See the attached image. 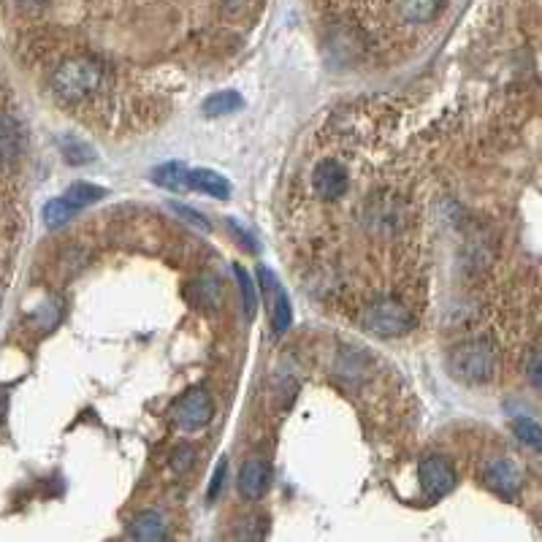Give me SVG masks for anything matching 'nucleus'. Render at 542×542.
<instances>
[{
	"label": "nucleus",
	"instance_id": "obj_1",
	"mask_svg": "<svg viewBox=\"0 0 542 542\" xmlns=\"http://www.w3.org/2000/svg\"><path fill=\"white\" fill-rule=\"evenodd\" d=\"M104 79H106V69L98 60L79 55V58L63 60L52 71V90H55L58 98L77 104V101L90 98L96 90H101Z\"/></svg>",
	"mask_w": 542,
	"mask_h": 542
},
{
	"label": "nucleus",
	"instance_id": "obj_2",
	"mask_svg": "<svg viewBox=\"0 0 542 542\" xmlns=\"http://www.w3.org/2000/svg\"><path fill=\"white\" fill-rule=\"evenodd\" d=\"M496 363H499L496 347L485 339H469V342L458 344L447 358L453 377H458L461 382H469V385L488 382L496 374Z\"/></svg>",
	"mask_w": 542,
	"mask_h": 542
},
{
	"label": "nucleus",
	"instance_id": "obj_3",
	"mask_svg": "<svg viewBox=\"0 0 542 542\" xmlns=\"http://www.w3.org/2000/svg\"><path fill=\"white\" fill-rule=\"evenodd\" d=\"M361 223L369 236L390 239L407 225V207L388 190L372 193L361 207Z\"/></svg>",
	"mask_w": 542,
	"mask_h": 542
},
{
	"label": "nucleus",
	"instance_id": "obj_4",
	"mask_svg": "<svg viewBox=\"0 0 542 542\" xmlns=\"http://www.w3.org/2000/svg\"><path fill=\"white\" fill-rule=\"evenodd\" d=\"M361 323H363L366 331H372L377 336H385V339L404 336V334H409L415 328L412 312L401 301H396V299H380V301L369 304L363 309Z\"/></svg>",
	"mask_w": 542,
	"mask_h": 542
},
{
	"label": "nucleus",
	"instance_id": "obj_5",
	"mask_svg": "<svg viewBox=\"0 0 542 542\" xmlns=\"http://www.w3.org/2000/svg\"><path fill=\"white\" fill-rule=\"evenodd\" d=\"M215 415V401L207 390L201 388H193L188 390L177 404H174V420L179 423V428L185 431H196V428H204Z\"/></svg>",
	"mask_w": 542,
	"mask_h": 542
},
{
	"label": "nucleus",
	"instance_id": "obj_6",
	"mask_svg": "<svg viewBox=\"0 0 542 542\" xmlns=\"http://www.w3.org/2000/svg\"><path fill=\"white\" fill-rule=\"evenodd\" d=\"M418 477H420V488L426 493V499H442L455 488V469L450 466V461L439 458V455H426L418 464Z\"/></svg>",
	"mask_w": 542,
	"mask_h": 542
},
{
	"label": "nucleus",
	"instance_id": "obj_7",
	"mask_svg": "<svg viewBox=\"0 0 542 542\" xmlns=\"http://www.w3.org/2000/svg\"><path fill=\"white\" fill-rule=\"evenodd\" d=\"M258 280H261V290L266 296V304H269V320H271V328L274 334H285L290 328V320H293V312H290V301L280 285V280L274 277L271 269L261 266L258 269Z\"/></svg>",
	"mask_w": 542,
	"mask_h": 542
},
{
	"label": "nucleus",
	"instance_id": "obj_8",
	"mask_svg": "<svg viewBox=\"0 0 542 542\" xmlns=\"http://www.w3.org/2000/svg\"><path fill=\"white\" fill-rule=\"evenodd\" d=\"M312 190L323 201H336L347 190V169L339 161H323L312 171Z\"/></svg>",
	"mask_w": 542,
	"mask_h": 542
},
{
	"label": "nucleus",
	"instance_id": "obj_9",
	"mask_svg": "<svg viewBox=\"0 0 542 542\" xmlns=\"http://www.w3.org/2000/svg\"><path fill=\"white\" fill-rule=\"evenodd\" d=\"M23 147H25L23 125L12 115L0 112V169L17 163L23 155Z\"/></svg>",
	"mask_w": 542,
	"mask_h": 542
},
{
	"label": "nucleus",
	"instance_id": "obj_10",
	"mask_svg": "<svg viewBox=\"0 0 542 542\" xmlns=\"http://www.w3.org/2000/svg\"><path fill=\"white\" fill-rule=\"evenodd\" d=\"M271 485V466L263 458H250L239 474V491L244 499H261Z\"/></svg>",
	"mask_w": 542,
	"mask_h": 542
},
{
	"label": "nucleus",
	"instance_id": "obj_11",
	"mask_svg": "<svg viewBox=\"0 0 542 542\" xmlns=\"http://www.w3.org/2000/svg\"><path fill=\"white\" fill-rule=\"evenodd\" d=\"M485 482L496 491V493H504V496H512L520 485V474L518 469L507 461V458H496V461H488L485 469Z\"/></svg>",
	"mask_w": 542,
	"mask_h": 542
},
{
	"label": "nucleus",
	"instance_id": "obj_12",
	"mask_svg": "<svg viewBox=\"0 0 542 542\" xmlns=\"http://www.w3.org/2000/svg\"><path fill=\"white\" fill-rule=\"evenodd\" d=\"M188 190H198V193H207V196H215V198H228L231 196L228 179L220 177L217 171H207V169L188 171Z\"/></svg>",
	"mask_w": 542,
	"mask_h": 542
},
{
	"label": "nucleus",
	"instance_id": "obj_13",
	"mask_svg": "<svg viewBox=\"0 0 542 542\" xmlns=\"http://www.w3.org/2000/svg\"><path fill=\"white\" fill-rule=\"evenodd\" d=\"M396 9L404 23L420 25L436 17V12L442 9V0H396Z\"/></svg>",
	"mask_w": 542,
	"mask_h": 542
},
{
	"label": "nucleus",
	"instance_id": "obj_14",
	"mask_svg": "<svg viewBox=\"0 0 542 542\" xmlns=\"http://www.w3.org/2000/svg\"><path fill=\"white\" fill-rule=\"evenodd\" d=\"M128 537H133V539H166L169 531H166L163 518H161L158 512L147 510V512H139V515L131 520Z\"/></svg>",
	"mask_w": 542,
	"mask_h": 542
},
{
	"label": "nucleus",
	"instance_id": "obj_15",
	"mask_svg": "<svg viewBox=\"0 0 542 542\" xmlns=\"http://www.w3.org/2000/svg\"><path fill=\"white\" fill-rule=\"evenodd\" d=\"M152 179H155V185H161L166 190H174V193L188 190V169L182 163H166V166L155 169Z\"/></svg>",
	"mask_w": 542,
	"mask_h": 542
},
{
	"label": "nucleus",
	"instance_id": "obj_16",
	"mask_svg": "<svg viewBox=\"0 0 542 542\" xmlns=\"http://www.w3.org/2000/svg\"><path fill=\"white\" fill-rule=\"evenodd\" d=\"M242 96L239 93H234V90H220V93H215V96H209L207 101H204V112L209 115V117H217V115H231V112H236V109H242Z\"/></svg>",
	"mask_w": 542,
	"mask_h": 542
},
{
	"label": "nucleus",
	"instance_id": "obj_17",
	"mask_svg": "<svg viewBox=\"0 0 542 542\" xmlns=\"http://www.w3.org/2000/svg\"><path fill=\"white\" fill-rule=\"evenodd\" d=\"M106 193L101 190V188H96V185H87V182H77V185H71L69 190H66V196H63V201L66 204H71L77 212L82 209V207H90L93 201H98V198H104Z\"/></svg>",
	"mask_w": 542,
	"mask_h": 542
},
{
	"label": "nucleus",
	"instance_id": "obj_18",
	"mask_svg": "<svg viewBox=\"0 0 542 542\" xmlns=\"http://www.w3.org/2000/svg\"><path fill=\"white\" fill-rule=\"evenodd\" d=\"M74 215H77V209H74L71 204H66L63 198H55V201H50V204L44 207V220H47L50 228H58V225L69 223Z\"/></svg>",
	"mask_w": 542,
	"mask_h": 542
},
{
	"label": "nucleus",
	"instance_id": "obj_19",
	"mask_svg": "<svg viewBox=\"0 0 542 542\" xmlns=\"http://www.w3.org/2000/svg\"><path fill=\"white\" fill-rule=\"evenodd\" d=\"M512 434H515L523 445H528L531 450H539V436H542V431H539V426H537L531 418H518V420H512Z\"/></svg>",
	"mask_w": 542,
	"mask_h": 542
},
{
	"label": "nucleus",
	"instance_id": "obj_20",
	"mask_svg": "<svg viewBox=\"0 0 542 542\" xmlns=\"http://www.w3.org/2000/svg\"><path fill=\"white\" fill-rule=\"evenodd\" d=\"M234 271H236V280H239V290H242V296H244V312H247V317H253V315H255V307H258L255 285H253L250 274H247L242 266H236Z\"/></svg>",
	"mask_w": 542,
	"mask_h": 542
},
{
	"label": "nucleus",
	"instance_id": "obj_21",
	"mask_svg": "<svg viewBox=\"0 0 542 542\" xmlns=\"http://www.w3.org/2000/svg\"><path fill=\"white\" fill-rule=\"evenodd\" d=\"M196 290H198V296H196V304H198V307H217L220 299H223V288H220L215 280L196 282Z\"/></svg>",
	"mask_w": 542,
	"mask_h": 542
},
{
	"label": "nucleus",
	"instance_id": "obj_22",
	"mask_svg": "<svg viewBox=\"0 0 542 542\" xmlns=\"http://www.w3.org/2000/svg\"><path fill=\"white\" fill-rule=\"evenodd\" d=\"M193 461H196V450H193L190 445H182V447H177V450L171 453V466H174L177 472H188V469L193 466Z\"/></svg>",
	"mask_w": 542,
	"mask_h": 542
},
{
	"label": "nucleus",
	"instance_id": "obj_23",
	"mask_svg": "<svg viewBox=\"0 0 542 542\" xmlns=\"http://www.w3.org/2000/svg\"><path fill=\"white\" fill-rule=\"evenodd\" d=\"M9 4L14 6V12L20 14H41L47 9L50 0H9Z\"/></svg>",
	"mask_w": 542,
	"mask_h": 542
},
{
	"label": "nucleus",
	"instance_id": "obj_24",
	"mask_svg": "<svg viewBox=\"0 0 542 542\" xmlns=\"http://www.w3.org/2000/svg\"><path fill=\"white\" fill-rule=\"evenodd\" d=\"M182 217H188V223H193V225H198L201 231H209V223L198 215V212H193V209H188V207H174Z\"/></svg>",
	"mask_w": 542,
	"mask_h": 542
},
{
	"label": "nucleus",
	"instance_id": "obj_25",
	"mask_svg": "<svg viewBox=\"0 0 542 542\" xmlns=\"http://www.w3.org/2000/svg\"><path fill=\"white\" fill-rule=\"evenodd\" d=\"M225 461H220V466L215 469V477H212V485H209V499H215L217 496V491L223 488V477H225Z\"/></svg>",
	"mask_w": 542,
	"mask_h": 542
},
{
	"label": "nucleus",
	"instance_id": "obj_26",
	"mask_svg": "<svg viewBox=\"0 0 542 542\" xmlns=\"http://www.w3.org/2000/svg\"><path fill=\"white\" fill-rule=\"evenodd\" d=\"M528 380L534 388H539V350L531 353V361H528Z\"/></svg>",
	"mask_w": 542,
	"mask_h": 542
}]
</instances>
